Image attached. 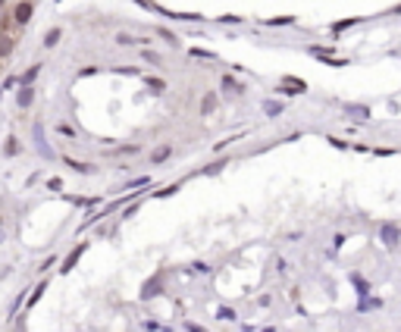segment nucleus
<instances>
[{
  "label": "nucleus",
  "instance_id": "1",
  "mask_svg": "<svg viewBox=\"0 0 401 332\" xmlns=\"http://www.w3.org/2000/svg\"><path fill=\"white\" fill-rule=\"evenodd\" d=\"M35 16V0H19V4L13 7V25L16 28H25Z\"/></svg>",
  "mask_w": 401,
  "mask_h": 332
},
{
  "label": "nucleus",
  "instance_id": "2",
  "mask_svg": "<svg viewBox=\"0 0 401 332\" xmlns=\"http://www.w3.org/2000/svg\"><path fill=\"white\" fill-rule=\"evenodd\" d=\"M307 53H311L314 60H320V63H329V66H348V60L332 57V50H329V47H317V44H311V47H307Z\"/></svg>",
  "mask_w": 401,
  "mask_h": 332
},
{
  "label": "nucleus",
  "instance_id": "3",
  "mask_svg": "<svg viewBox=\"0 0 401 332\" xmlns=\"http://www.w3.org/2000/svg\"><path fill=\"white\" fill-rule=\"evenodd\" d=\"M304 91H307V85L295 76H285L282 85H279V94H304Z\"/></svg>",
  "mask_w": 401,
  "mask_h": 332
},
{
  "label": "nucleus",
  "instance_id": "4",
  "mask_svg": "<svg viewBox=\"0 0 401 332\" xmlns=\"http://www.w3.org/2000/svg\"><path fill=\"white\" fill-rule=\"evenodd\" d=\"M379 238H382V242H386V248H398V226L395 223H386V226H382L379 229Z\"/></svg>",
  "mask_w": 401,
  "mask_h": 332
},
{
  "label": "nucleus",
  "instance_id": "5",
  "mask_svg": "<svg viewBox=\"0 0 401 332\" xmlns=\"http://www.w3.org/2000/svg\"><path fill=\"white\" fill-rule=\"evenodd\" d=\"M85 251H88V242H82L79 248H72V251H69V257H66V260H63V263H60V273H69L72 267H76V263H79V257H82Z\"/></svg>",
  "mask_w": 401,
  "mask_h": 332
},
{
  "label": "nucleus",
  "instance_id": "6",
  "mask_svg": "<svg viewBox=\"0 0 401 332\" xmlns=\"http://www.w3.org/2000/svg\"><path fill=\"white\" fill-rule=\"evenodd\" d=\"M173 157V144H160V147H154V151H151V166H160V163H166Z\"/></svg>",
  "mask_w": 401,
  "mask_h": 332
},
{
  "label": "nucleus",
  "instance_id": "7",
  "mask_svg": "<svg viewBox=\"0 0 401 332\" xmlns=\"http://www.w3.org/2000/svg\"><path fill=\"white\" fill-rule=\"evenodd\" d=\"M216 107H220V94H216V91H207V94L201 97V113H213Z\"/></svg>",
  "mask_w": 401,
  "mask_h": 332
},
{
  "label": "nucleus",
  "instance_id": "8",
  "mask_svg": "<svg viewBox=\"0 0 401 332\" xmlns=\"http://www.w3.org/2000/svg\"><path fill=\"white\" fill-rule=\"evenodd\" d=\"M16 104H19L22 110H28V107L35 104V88H31V85H22V88H19V97H16Z\"/></svg>",
  "mask_w": 401,
  "mask_h": 332
},
{
  "label": "nucleus",
  "instance_id": "9",
  "mask_svg": "<svg viewBox=\"0 0 401 332\" xmlns=\"http://www.w3.org/2000/svg\"><path fill=\"white\" fill-rule=\"evenodd\" d=\"M144 85H148V91H154V94H163V91H166V79H160V76H144Z\"/></svg>",
  "mask_w": 401,
  "mask_h": 332
},
{
  "label": "nucleus",
  "instance_id": "10",
  "mask_svg": "<svg viewBox=\"0 0 401 332\" xmlns=\"http://www.w3.org/2000/svg\"><path fill=\"white\" fill-rule=\"evenodd\" d=\"M38 72H41V63H35V66H28V69H25V72H22V76L16 79V82H19V85H35V79H38Z\"/></svg>",
  "mask_w": 401,
  "mask_h": 332
},
{
  "label": "nucleus",
  "instance_id": "11",
  "mask_svg": "<svg viewBox=\"0 0 401 332\" xmlns=\"http://www.w3.org/2000/svg\"><path fill=\"white\" fill-rule=\"evenodd\" d=\"M60 38H63V28H50V31L44 35V47H47V50H50V47H57Z\"/></svg>",
  "mask_w": 401,
  "mask_h": 332
},
{
  "label": "nucleus",
  "instance_id": "12",
  "mask_svg": "<svg viewBox=\"0 0 401 332\" xmlns=\"http://www.w3.org/2000/svg\"><path fill=\"white\" fill-rule=\"evenodd\" d=\"M263 113H266V116H282L285 107H282L279 101H266V104H263Z\"/></svg>",
  "mask_w": 401,
  "mask_h": 332
},
{
  "label": "nucleus",
  "instance_id": "13",
  "mask_svg": "<svg viewBox=\"0 0 401 332\" xmlns=\"http://www.w3.org/2000/svg\"><path fill=\"white\" fill-rule=\"evenodd\" d=\"M19 151H22V147H19V138L10 135V138H7V144H4V154H7V157H16Z\"/></svg>",
  "mask_w": 401,
  "mask_h": 332
},
{
  "label": "nucleus",
  "instance_id": "14",
  "mask_svg": "<svg viewBox=\"0 0 401 332\" xmlns=\"http://www.w3.org/2000/svg\"><path fill=\"white\" fill-rule=\"evenodd\" d=\"M373 307H382V301L379 298H367V294H360V313H367V310H373Z\"/></svg>",
  "mask_w": 401,
  "mask_h": 332
},
{
  "label": "nucleus",
  "instance_id": "15",
  "mask_svg": "<svg viewBox=\"0 0 401 332\" xmlns=\"http://www.w3.org/2000/svg\"><path fill=\"white\" fill-rule=\"evenodd\" d=\"M223 88H229V91H235V94H242L245 91V85L235 79V76H223Z\"/></svg>",
  "mask_w": 401,
  "mask_h": 332
},
{
  "label": "nucleus",
  "instance_id": "16",
  "mask_svg": "<svg viewBox=\"0 0 401 332\" xmlns=\"http://www.w3.org/2000/svg\"><path fill=\"white\" fill-rule=\"evenodd\" d=\"M44 288H47V282H38V285H35V291H31V298L25 301V310H28V307H35V304H38V298H41V294H44Z\"/></svg>",
  "mask_w": 401,
  "mask_h": 332
},
{
  "label": "nucleus",
  "instance_id": "17",
  "mask_svg": "<svg viewBox=\"0 0 401 332\" xmlns=\"http://www.w3.org/2000/svg\"><path fill=\"white\" fill-rule=\"evenodd\" d=\"M351 282H354V288H357L360 294H367V291H370V282H367V279H363V276H360V273H351Z\"/></svg>",
  "mask_w": 401,
  "mask_h": 332
},
{
  "label": "nucleus",
  "instance_id": "18",
  "mask_svg": "<svg viewBox=\"0 0 401 332\" xmlns=\"http://www.w3.org/2000/svg\"><path fill=\"white\" fill-rule=\"evenodd\" d=\"M66 166H72V170H79V173H94V166H88V163H79L76 157H63Z\"/></svg>",
  "mask_w": 401,
  "mask_h": 332
},
{
  "label": "nucleus",
  "instance_id": "19",
  "mask_svg": "<svg viewBox=\"0 0 401 332\" xmlns=\"http://www.w3.org/2000/svg\"><path fill=\"white\" fill-rule=\"evenodd\" d=\"M360 19H342V22H336L332 25V35H342V28H351V25H357Z\"/></svg>",
  "mask_w": 401,
  "mask_h": 332
},
{
  "label": "nucleus",
  "instance_id": "20",
  "mask_svg": "<svg viewBox=\"0 0 401 332\" xmlns=\"http://www.w3.org/2000/svg\"><path fill=\"white\" fill-rule=\"evenodd\" d=\"M154 294H160V285H157V279H154V285L148 282V285L141 288V298H154Z\"/></svg>",
  "mask_w": 401,
  "mask_h": 332
},
{
  "label": "nucleus",
  "instance_id": "21",
  "mask_svg": "<svg viewBox=\"0 0 401 332\" xmlns=\"http://www.w3.org/2000/svg\"><path fill=\"white\" fill-rule=\"evenodd\" d=\"M216 317H220V320H239V313H235L232 307H220V310H216Z\"/></svg>",
  "mask_w": 401,
  "mask_h": 332
},
{
  "label": "nucleus",
  "instance_id": "22",
  "mask_svg": "<svg viewBox=\"0 0 401 332\" xmlns=\"http://www.w3.org/2000/svg\"><path fill=\"white\" fill-rule=\"evenodd\" d=\"M191 57H197V60H213L216 53H210V50H201V47H191Z\"/></svg>",
  "mask_w": 401,
  "mask_h": 332
},
{
  "label": "nucleus",
  "instance_id": "23",
  "mask_svg": "<svg viewBox=\"0 0 401 332\" xmlns=\"http://www.w3.org/2000/svg\"><path fill=\"white\" fill-rule=\"evenodd\" d=\"M348 113H354V116H360V119H367V116H370V110H367V107H360V104H354V107H348Z\"/></svg>",
  "mask_w": 401,
  "mask_h": 332
},
{
  "label": "nucleus",
  "instance_id": "24",
  "mask_svg": "<svg viewBox=\"0 0 401 332\" xmlns=\"http://www.w3.org/2000/svg\"><path fill=\"white\" fill-rule=\"evenodd\" d=\"M295 16H279V19H266V25H291Z\"/></svg>",
  "mask_w": 401,
  "mask_h": 332
},
{
  "label": "nucleus",
  "instance_id": "25",
  "mask_svg": "<svg viewBox=\"0 0 401 332\" xmlns=\"http://www.w3.org/2000/svg\"><path fill=\"white\" fill-rule=\"evenodd\" d=\"M141 60H148V63H160V53H154V50H141Z\"/></svg>",
  "mask_w": 401,
  "mask_h": 332
},
{
  "label": "nucleus",
  "instance_id": "26",
  "mask_svg": "<svg viewBox=\"0 0 401 332\" xmlns=\"http://www.w3.org/2000/svg\"><path fill=\"white\" fill-rule=\"evenodd\" d=\"M57 132H60L63 138H76V128H72V125H66V122H63V125L57 128Z\"/></svg>",
  "mask_w": 401,
  "mask_h": 332
},
{
  "label": "nucleus",
  "instance_id": "27",
  "mask_svg": "<svg viewBox=\"0 0 401 332\" xmlns=\"http://www.w3.org/2000/svg\"><path fill=\"white\" fill-rule=\"evenodd\" d=\"M223 166H226V157H223V160H216L213 166H207V170H204V173H207V176H213V173H220V170H223Z\"/></svg>",
  "mask_w": 401,
  "mask_h": 332
},
{
  "label": "nucleus",
  "instance_id": "28",
  "mask_svg": "<svg viewBox=\"0 0 401 332\" xmlns=\"http://www.w3.org/2000/svg\"><path fill=\"white\" fill-rule=\"evenodd\" d=\"M47 188H50V191H63V179H57V176H53V179L47 182Z\"/></svg>",
  "mask_w": 401,
  "mask_h": 332
},
{
  "label": "nucleus",
  "instance_id": "29",
  "mask_svg": "<svg viewBox=\"0 0 401 332\" xmlns=\"http://www.w3.org/2000/svg\"><path fill=\"white\" fill-rule=\"evenodd\" d=\"M176 191H179V182H176V185H170V188H163V191H157V197H170Z\"/></svg>",
  "mask_w": 401,
  "mask_h": 332
},
{
  "label": "nucleus",
  "instance_id": "30",
  "mask_svg": "<svg viewBox=\"0 0 401 332\" xmlns=\"http://www.w3.org/2000/svg\"><path fill=\"white\" fill-rule=\"evenodd\" d=\"M53 263H57V254H50V260H44V263H41V270H50Z\"/></svg>",
  "mask_w": 401,
  "mask_h": 332
},
{
  "label": "nucleus",
  "instance_id": "31",
  "mask_svg": "<svg viewBox=\"0 0 401 332\" xmlns=\"http://www.w3.org/2000/svg\"><path fill=\"white\" fill-rule=\"evenodd\" d=\"M0 7H4V0H0Z\"/></svg>",
  "mask_w": 401,
  "mask_h": 332
}]
</instances>
